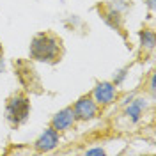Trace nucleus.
<instances>
[{"instance_id":"nucleus-1","label":"nucleus","mask_w":156,"mask_h":156,"mask_svg":"<svg viewBox=\"0 0 156 156\" xmlns=\"http://www.w3.org/2000/svg\"><path fill=\"white\" fill-rule=\"evenodd\" d=\"M30 57L37 62L57 64L64 57L62 39L53 32H39L30 41Z\"/></svg>"},{"instance_id":"nucleus-2","label":"nucleus","mask_w":156,"mask_h":156,"mask_svg":"<svg viewBox=\"0 0 156 156\" xmlns=\"http://www.w3.org/2000/svg\"><path fill=\"white\" fill-rule=\"evenodd\" d=\"M14 71H16V76H18L20 83L27 90H30L32 94H43L44 92L41 76H39V73L36 71L34 64L30 60H27V58H16L14 60Z\"/></svg>"},{"instance_id":"nucleus-3","label":"nucleus","mask_w":156,"mask_h":156,"mask_svg":"<svg viewBox=\"0 0 156 156\" xmlns=\"http://www.w3.org/2000/svg\"><path fill=\"white\" fill-rule=\"evenodd\" d=\"M30 115V101L29 96L21 90H16L5 103V119L11 124L20 126Z\"/></svg>"},{"instance_id":"nucleus-4","label":"nucleus","mask_w":156,"mask_h":156,"mask_svg":"<svg viewBox=\"0 0 156 156\" xmlns=\"http://www.w3.org/2000/svg\"><path fill=\"white\" fill-rule=\"evenodd\" d=\"M73 112H75V117L82 119V121H89V119H92V117L96 115L98 108H96V105H94V101L87 96V98L78 99Z\"/></svg>"},{"instance_id":"nucleus-5","label":"nucleus","mask_w":156,"mask_h":156,"mask_svg":"<svg viewBox=\"0 0 156 156\" xmlns=\"http://www.w3.org/2000/svg\"><path fill=\"white\" fill-rule=\"evenodd\" d=\"M57 144H58L57 129L50 128V129H46V131L37 138V142H36V149H37L39 153H46V151H51Z\"/></svg>"},{"instance_id":"nucleus-6","label":"nucleus","mask_w":156,"mask_h":156,"mask_svg":"<svg viewBox=\"0 0 156 156\" xmlns=\"http://www.w3.org/2000/svg\"><path fill=\"white\" fill-rule=\"evenodd\" d=\"M73 122H75V112H73V108H64V110H60L57 115L53 117L51 126L57 131H64V129L73 126Z\"/></svg>"},{"instance_id":"nucleus-7","label":"nucleus","mask_w":156,"mask_h":156,"mask_svg":"<svg viewBox=\"0 0 156 156\" xmlns=\"http://www.w3.org/2000/svg\"><path fill=\"white\" fill-rule=\"evenodd\" d=\"M94 98L99 105H108L114 98H115V87L108 82H103V83H98L96 90H94Z\"/></svg>"},{"instance_id":"nucleus-8","label":"nucleus","mask_w":156,"mask_h":156,"mask_svg":"<svg viewBox=\"0 0 156 156\" xmlns=\"http://www.w3.org/2000/svg\"><path fill=\"white\" fill-rule=\"evenodd\" d=\"M99 12H101L103 20L107 21L112 29L122 32V16H121L114 7H107V5H103V7H101V5H99Z\"/></svg>"},{"instance_id":"nucleus-9","label":"nucleus","mask_w":156,"mask_h":156,"mask_svg":"<svg viewBox=\"0 0 156 156\" xmlns=\"http://www.w3.org/2000/svg\"><path fill=\"white\" fill-rule=\"evenodd\" d=\"M144 108H146V103H144L142 99H135V101L128 107L126 114L131 117V121H138L140 115H142V112H144Z\"/></svg>"},{"instance_id":"nucleus-10","label":"nucleus","mask_w":156,"mask_h":156,"mask_svg":"<svg viewBox=\"0 0 156 156\" xmlns=\"http://www.w3.org/2000/svg\"><path fill=\"white\" fill-rule=\"evenodd\" d=\"M140 39H142V44H146L147 48L154 46V34L151 30H142L140 32Z\"/></svg>"},{"instance_id":"nucleus-11","label":"nucleus","mask_w":156,"mask_h":156,"mask_svg":"<svg viewBox=\"0 0 156 156\" xmlns=\"http://www.w3.org/2000/svg\"><path fill=\"white\" fill-rule=\"evenodd\" d=\"M0 73H4V48L0 44Z\"/></svg>"}]
</instances>
